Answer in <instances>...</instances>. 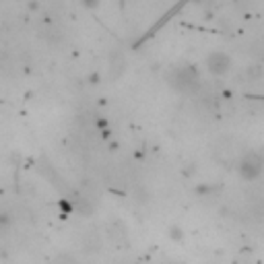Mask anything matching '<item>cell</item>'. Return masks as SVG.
Segmentation results:
<instances>
[{"mask_svg":"<svg viewBox=\"0 0 264 264\" xmlns=\"http://www.w3.org/2000/svg\"><path fill=\"white\" fill-rule=\"evenodd\" d=\"M231 64H233L231 56L227 54V52H221V50L210 52V54L206 56V70L213 75V77H223V75H227V73L231 70Z\"/></svg>","mask_w":264,"mask_h":264,"instance_id":"3957f363","label":"cell"},{"mask_svg":"<svg viewBox=\"0 0 264 264\" xmlns=\"http://www.w3.org/2000/svg\"><path fill=\"white\" fill-rule=\"evenodd\" d=\"M81 250L87 254H95L101 250V235L97 229H85L81 233Z\"/></svg>","mask_w":264,"mask_h":264,"instance_id":"5b68a950","label":"cell"},{"mask_svg":"<svg viewBox=\"0 0 264 264\" xmlns=\"http://www.w3.org/2000/svg\"><path fill=\"white\" fill-rule=\"evenodd\" d=\"M215 190H217L215 186H196V194H202V196H204V194H210V192H215Z\"/></svg>","mask_w":264,"mask_h":264,"instance_id":"9c48e42d","label":"cell"},{"mask_svg":"<svg viewBox=\"0 0 264 264\" xmlns=\"http://www.w3.org/2000/svg\"><path fill=\"white\" fill-rule=\"evenodd\" d=\"M108 68H110V79L112 81H118L124 70H126V56L120 47H112L110 56H108Z\"/></svg>","mask_w":264,"mask_h":264,"instance_id":"277c9868","label":"cell"},{"mask_svg":"<svg viewBox=\"0 0 264 264\" xmlns=\"http://www.w3.org/2000/svg\"><path fill=\"white\" fill-rule=\"evenodd\" d=\"M167 83H170L172 89H176L180 93H194L198 89L200 75H198L196 66H192V64H180V66H174L167 73Z\"/></svg>","mask_w":264,"mask_h":264,"instance_id":"6da1fadb","label":"cell"},{"mask_svg":"<svg viewBox=\"0 0 264 264\" xmlns=\"http://www.w3.org/2000/svg\"><path fill=\"white\" fill-rule=\"evenodd\" d=\"M79 3H81L85 9H89V11H95V9H99L101 0H79Z\"/></svg>","mask_w":264,"mask_h":264,"instance_id":"ba28073f","label":"cell"},{"mask_svg":"<svg viewBox=\"0 0 264 264\" xmlns=\"http://www.w3.org/2000/svg\"><path fill=\"white\" fill-rule=\"evenodd\" d=\"M58 204H60V208L64 210V213H70L73 210V202H68V200H60Z\"/></svg>","mask_w":264,"mask_h":264,"instance_id":"30bf717a","label":"cell"},{"mask_svg":"<svg viewBox=\"0 0 264 264\" xmlns=\"http://www.w3.org/2000/svg\"><path fill=\"white\" fill-rule=\"evenodd\" d=\"M258 153H260V157H262V161H264V145L258 149Z\"/></svg>","mask_w":264,"mask_h":264,"instance_id":"7c38bea8","label":"cell"},{"mask_svg":"<svg viewBox=\"0 0 264 264\" xmlns=\"http://www.w3.org/2000/svg\"><path fill=\"white\" fill-rule=\"evenodd\" d=\"M237 172H239V176H242L244 180H248V182L258 180V178L262 176V172H264V161H262L260 153H258V151L246 153L242 159H239V163H237Z\"/></svg>","mask_w":264,"mask_h":264,"instance_id":"7a4b0ae2","label":"cell"},{"mask_svg":"<svg viewBox=\"0 0 264 264\" xmlns=\"http://www.w3.org/2000/svg\"><path fill=\"white\" fill-rule=\"evenodd\" d=\"M167 233H170V237H172L174 242H182V239H184V231H182L180 225H172Z\"/></svg>","mask_w":264,"mask_h":264,"instance_id":"52a82bcc","label":"cell"},{"mask_svg":"<svg viewBox=\"0 0 264 264\" xmlns=\"http://www.w3.org/2000/svg\"><path fill=\"white\" fill-rule=\"evenodd\" d=\"M99 79H101V77H99V73H93V75L89 77V83H91V85H97V83H99Z\"/></svg>","mask_w":264,"mask_h":264,"instance_id":"8fae6325","label":"cell"},{"mask_svg":"<svg viewBox=\"0 0 264 264\" xmlns=\"http://www.w3.org/2000/svg\"><path fill=\"white\" fill-rule=\"evenodd\" d=\"M50 264H77V262H75V258L70 254H58Z\"/></svg>","mask_w":264,"mask_h":264,"instance_id":"8992f818","label":"cell"}]
</instances>
